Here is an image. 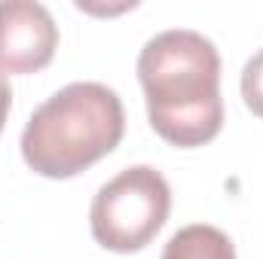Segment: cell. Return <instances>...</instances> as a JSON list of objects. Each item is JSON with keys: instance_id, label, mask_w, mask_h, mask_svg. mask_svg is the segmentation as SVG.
<instances>
[{"instance_id": "52a82bcc", "label": "cell", "mask_w": 263, "mask_h": 259, "mask_svg": "<svg viewBox=\"0 0 263 259\" xmlns=\"http://www.w3.org/2000/svg\"><path fill=\"white\" fill-rule=\"evenodd\" d=\"M9 107H12V89L6 82V76L0 73V134H3V125H6V116H9Z\"/></svg>"}, {"instance_id": "8992f818", "label": "cell", "mask_w": 263, "mask_h": 259, "mask_svg": "<svg viewBox=\"0 0 263 259\" xmlns=\"http://www.w3.org/2000/svg\"><path fill=\"white\" fill-rule=\"evenodd\" d=\"M242 101L257 119H263V49L242 67Z\"/></svg>"}, {"instance_id": "5b68a950", "label": "cell", "mask_w": 263, "mask_h": 259, "mask_svg": "<svg viewBox=\"0 0 263 259\" xmlns=\"http://www.w3.org/2000/svg\"><path fill=\"white\" fill-rule=\"evenodd\" d=\"M162 259H236V247L217 226L193 223L168 238Z\"/></svg>"}, {"instance_id": "6da1fadb", "label": "cell", "mask_w": 263, "mask_h": 259, "mask_svg": "<svg viewBox=\"0 0 263 259\" xmlns=\"http://www.w3.org/2000/svg\"><path fill=\"white\" fill-rule=\"evenodd\" d=\"M138 79L153 131L181 149L205 146L223 128L220 52L187 28L150 37L138 55Z\"/></svg>"}, {"instance_id": "3957f363", "label": "cell", "mask_w": 263, "mask_h": 259, "mask_svg": "<svg viewBox=\"0 0 263 259\" xmlns=\"http://www.w3.org/2000/svg\"><path fill=\"white\" fill-rule=\"evenodd\" d=\"M168 210V180L150 165H132L95 192L89 207V229L104 250L138 253L165 226Z\"/></svg>"}, {"instance_id": "7a4b0ae2", "label": "cell", "mask_w": 263, "mask_h": 259, "mask_svg": "<svg viewBox=\"0 0 263 259\" xmlns=\"http://www.w3.org/2000/svg\"><path fill=\"white\" fill-rule=\"evenodd\" d=\"M126 134V107L104 82H70L46 98L22 131L25 165L49 180H70L114 153Z\"/></svg>"}, {"instance_id": "277c9868", "label": "cell", "mask_w": 263, "mask_h": 259, "mask_svg": "<svg viewBox=\"0 0 263 259\" xmlns=\"http://www.w3.org/2000/svg\"><path fill=\"white\" fill-rule=\"evenodd\" d=\"M59 25L43 3L0 0V73H37L55 58Z\"/></svg>"}]
</instances>
